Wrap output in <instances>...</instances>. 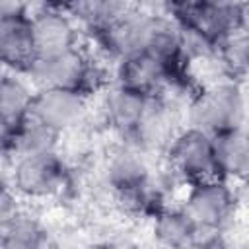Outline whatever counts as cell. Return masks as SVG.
<instances>
[{"instance_id":"cell-1","label":"cell","mask_w":249,"mask_h":249,"mask_svg":"<svg viewBox=\"0 0 249 249\" xmlns=\"http://www.w3.org/2000/svg\"><path fill=\"white\" fill-rule=\"evenodd\" d=\"M245 88L237 80H224L196 89L183 111L185 126L202 130L208 136L245 126Z\"/></svg>"},{"instance_id":"cell-2","label":"cell","mask_w":249,"mask_h":249,"mask_svg":"<svg viewBox=\"0 0 249 249\" xmlns=\"http://www.w3.org/2000/svg\"><path fill=\"white\" fill-rule=\"evenodd\" d=\"M8 181L21 200H51L70 191L72 171L56 152L25 156L10 161Z\"/></svg>"},{"instance_id":"cell-3","label":"cell","mask_w":249,"mask_h":249,"mask_svg":"<svg viewBox=\"0 0 249 249\" xmlns=\"http://www.w3.org/2000/svg\"><path fill=\"white\" fill-rule=\"evenodd\" d=\"M165 10L181 27L195 29L216 45L237 31H247V4L198 0L171 2L165 4Z\"/></svg>"},{"instance_id":"cell-4","label":"cell","mask_w":249,"mask_h":249,"mask_svg":"<svg viewBox=\"0 0 249 249\" xmlns=\"http://www.w3.org/2000/svg\"><path fill=\"white\" fill-rule=\"evenodd\" d=\"M163 156L167 171H171V177L183 185H195L220 177L214 161L212 136L193 126L183 124Z\"/></svg>"},{"instance_id":"cell-5","label":"cell","mask_w":249,"mask_h":249,"mask_svg":"<svg viewBox=\"0 0 249 249\" xmlns=\"http://www.w3.org/2000/svg\"><path fill=\"white\" fill-rule=\"evenodd\" d=\"M235 183L226 179H208L195 185H187V193L179 208L189 216L196 228H210L226 231L233 222L237 208Z\"/></svg>"},{"instance_id":"cell-6","label":"cell","mask_w":249,"mask_h":249,"mask_svg":"<svg viewBox=\"0 0 249 249\" xmlns=\"http://www.w3.org/2000/svg\"><path fill=\"white\" fill-rule=\"evenodd\" d=\"M29 33L35 56H49L82 45V31L64 10V4L29 6Z\"/></svg>"},{"instance_id":"cell-7","label":"cell","mask_w":249,"mask_h":249,"mask_svg":"<svg viewBox=\"0 0 249 249\" xmlns=\"http://www.w3.org/2000/svg\"><path fill=\"white\" fill-rule=\"evenodd\" d=\"M101 177L115 196L144 191L152 181L150 156L130 142L121 140L107 152L101 165Z\"/></svg>"},{"instance_id":"cell-8","label":"cell","mask_w":249,"mask_h":249,"mask_svg":"<svg viewBox=\"0 0 249 249\" xmlns=\"http://www.w3.org/2000/svg\"><path fill=\"white\" fill-rule=\"evenodd\" d=\"M183 111L163 97H152L140 123L126 138L132 146L148 156L165 154L169 142L181 130Z\"/></svg>"},{"instance_id":"cell-9","label":"cell","mask_w":249,"mask_h":249,"mask_svg":"<svg viewBox=\"0 0 249 249\" xmlns=\"http://www.w3.org/2000/svg\"><path fill=\"white\" fill-rule=\"evenodd\" d=\"M89 97L72 89H35L29 117L56 134H64L86 123Z\"/></svg>"},{"instance_id":"cell-10","label":"cell","mask_w":249,"mask_h":249,"mask_svg":"<svg viewBox=\"0 0 249 249\" xmlns=\"http://www.w3.org/2000/svg\"><path fill=\"white\" fill-rule=\"evenodd\" d=\"M171 82L169 68L150 53H138L113 62L115 86L126 88L146 97H158Z\"/></svg>"},{"instance_id":"cell-11","label":"cell","mask_w":249,"mask_h":249,"mask_svg":"<svg viewBox=\"0 0 249 249\" xmlns=\"http://www.w3.org/2000/svg\"><path fill=\"white\" fill-rule=\"evenodd\" d=\"M150 99L152 97H146L126 88L111 84L97 97V105H99L105 128L119 134L121 140H126L136 128V124L140 123L142 115L146 113Z\"/></svg>"},{"instance_id":"cell-12","label":"cell","mask_w":249,"mask_h":249,"mask_svg":"<svg viewBox=\"0 0 249 249\" xmlns=\"http://www.w3.org/2000/svg\"><path fill=\"white\" fill-rule=\"evenodd\" d=\"M27 10L0 16V72L25 74L35 58Z\"/></svg>"},{"instance_id":"cell-13","label":"cell","mask_w":249,"mask_h":249,"mask_svg":"<svg viewBox=\"0 0 249 249\" xmlns=\"http://www.w3.org/2000/svg\"><path fill=\"white\" fill-rule=\"evenodd\" d=\"M212 148L220 179L243 185L249 171V140L245 126L212 136Z\"/></svg>"},{"instance_id":"cell-14","label":"cell","mask_w":249,"mask_h":249,"mask_svg":"<svg viewBox=\"0 0 249 249\" xmlns=\"http://www.w3.org/2000/svg\"><path fill=\"white\" fill-rule=\"evenodd\" d=\"M35 88L23 74L0 72V123L16 128L29 117Z\"/></svg>"},{"instance_id":"cell-15","label":"cell","mask_w":249,"mask_h":249,"mask_svg":"<svg viewBox=\"0 0 249 249\" xmlns=\"http://www.w3.org/2000/svg\"><path fill=\"white\" fill-rule=\"evenodd\" d=\"M152 237L160 249H189L195 224L179 206H163L152 218Z\"/></svg>"},{"instance_id":"cell-16","label":"cell","mask_w":249,"mask_h":249,"mask_svg":"<svg viewBox=\"0 0 249 249\" xmlns=\"http://www.w3.org/2000/svg\"><path fill=\"white\" fill-rule=\"evenodd\" d=\"M126 2H111V0H93V2H70L64 4L68 16L76 21L82 35L95 37L105 27H109L119 16L128 10Z\"/></svg>"},{"instance_id":"cell-17","label":"cell","mask_w":249,"mask_h":249,"mask_svg":"<svg viewBox=\"0 0 249 249\" xmlns=\"http://www.w3.org/2000/svg\"><path fill=\"white\" fill-rule=\"evenodd\" d=\"M60 134L45 126L33 117H27L12 130L10 142V156L8 160L25 158V156H39V154H53L56 152Z\"/></svg>"},{"instance_id":"cell-18","label":"cell","mask_w":249,"mask_h":249,"mask_svg":"<svg viewBox=\"0 0 249 249\" xmlns=\"http://www.w3.org/2000/svg\"><path fill=\"white\" fill-rule=\"evenodd\" d=\"M0 249H49V233L39 218L23 210L0 231Z\"/></svg>"},{"instance_id":"cell-19","label":"cell","mask_w":249,"mask_h":249,"mask_svg":"<svg viewBox=\"0 0 249 249\" xmlns=\"http://www.w3.org/2000/svg\"><path fill=\"white\" fill-rule=\"evenodd\" d=\"M218 60L226 74L231 80L243 82L245 72H247V60H249V41H247V31H237L224 41L218 43Z\"/></svg>"},{"instance_id":"cell-20","label":"cell","mask_w":249,"mask_h":249,"mask_svg":"<svg viewBox=\"0 0 249 249\" xmlns=\"http://www.w3.org/2000/svg\"><path fill=\"white\" fill-rule=\"evenodd\" d=\"M23 212L21 196L12 189L8 179H0V231Z\"/></svg>"},{"instance_id":"cell-21","label":"cell","mask_w":249,"mask_h":249,"mask_svg":"<svg viewBox=\"0 0 249 249\" xmlns=\"http://www.w3.org/2000/svg\"><path fill=\"white\" fill-rule=\"evenodd\" d=\"M189 249H233V245L224 231L195 226V237Z\"/></svg>"}]
</instances>
